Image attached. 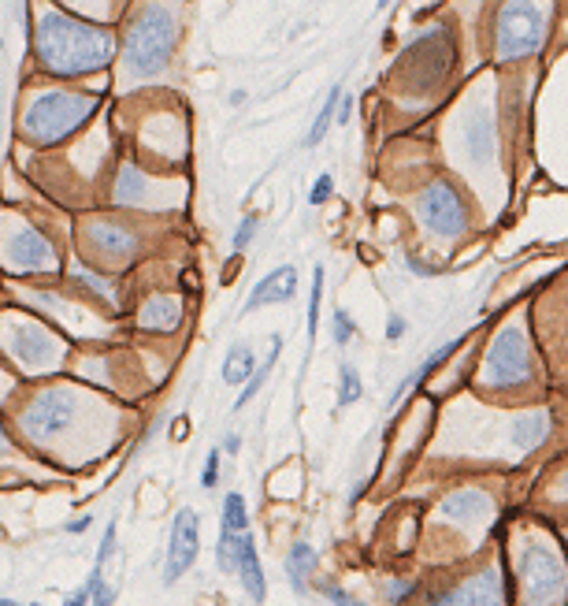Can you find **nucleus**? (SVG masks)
<instances>
[{
  "label": "nucleus",
  "instance_id": "1",
  "mask_svg": "<svg viewBox=\"0 0 568 606\" xmlns=\"http://www.w3.org/2000/svg\"><path fill=\"white\" fill-rule=\"evenodd\" d=\"M34 53L45 71L63 75V79H82V75H97L108 68L116 56V42L108 31L86 23V19L45 8L34 31Z\"/></svg>",
  "mask_w": 568,
  "mask_h": 606
},
{
  "label": "nucleus",
  "instance_id": "2",
  "mask_svg": "<svg viewBox=\"0 0 568 606\" xmlns=\"http://www.w3.org/2000/svg\"><path fill=\"white\" fill-rule=\"evenodd\" d=\"M101 108V93L90 90H45L26 104L23 112V138L37 149H53L71 135H79Z\"/></svg>",
  "mask_w": 568,
  "mask_h": 606
},
{
  "label": "nucleus",
  "instance_id": "3",
  "mask_svg": "<svg viewBox=\"0 0 568 606\" xmlns=\"http://www.w3.org/2000/svg\"><path fill=\"white\" fill-rule=\"evenodd\" d=\"M175 15L164 4H146L130 19L127 37H123V64L135 79H153L167 68L175 53Z\"/></svg>",
  "mask_w": 568,
  "mask_h": 606
},
{
  "label": "nucleus",
  "instance_id": "4",
  "mask_svg": "<svg viewBox=\"0 0 568 606\" xmlns=\"http://www.w3.org/2000/svg\"><path fill=\"white\" fill-rule=\"evenodd\" d=\"M546 4L538 0H506L498 12V34H495V53L501 64H517L532 56L546 37Z\"/></svg>",
  "mask_w": 568,
  "mask_h": 606
},
{
  "label": "nucleus",
  "instance_id": "5",
  "mask_svg": "<svg viewBox=\"0 0 568 606\" xmlns=\"http://www.w3.org/2000/svg\"><path fill=\"white\" fill-rule=\"evenodd\" d=\"M532 380V346L520 324H506L490 343L487 357H483L479 384L487 391H513Z\"/></svg>",
  "mask_w": 568,
  "mask_h": 606
},
{
  "label": "nucleus",
  "instance_id": "6",
  "mask_svg": "<svg viewBox=\"0 0 568 606\" xmlns=\"http://www.w3.org/2000/svg\"><path fill=\"white\" fill-rule=\"evenodd\" d=\"M74 416H79V399H74V391H68V387H42V391L23 405V413H19V428H23L26 439L37 443V447H49L53 439H60V435L71 428Z\"/></svg>",
  "mask_w": 568,
  "mask_h": 606
},
{
  "label": "nucleus",
  "instance_id": "7",
  "mask_svg": "<svg viewBox=\"0 0 568 606\" xmlns=\"http://www.w3.org/2000/svg\"><path fill=\"white\" fill-rule=\"evenodd\" d=\"M0 258H4V268L19 272V276H45V272L60 268L53 239L26 220H12L0 242Z\"/></svg>",
  "mask_w": 568,
  "mask_h": 606
},
{
  "label": "nucleus",
  "instance_id": "8",
  "mask_svg": "<svg viewBox=\"0 0 568 606\" xmlns=\"http://www.w3.org/2000/svg\"><path fill=\"white\" fill-rule=\"evenodd\" d=\"M416 216L439 239H461L468 227V208L450 179H434V183L424 186L420 197H416Z\"/></svg>",
  "mask_w": 568,
  "mask_h": 606
},
{
  "label": "nucleus",
  "instance_id": "9",
  "mask_svg": "<svg viewBox=\"0 0 568 606\" xmlns=\"http://www.w3.org/2000/svg\"><path fill=\"white\" fill-rule=\"evenodd\" d=\"M8 354L26 373H42V368H53L68 357V343L37 320H19V324L8 328Z\"/></svg>",
  "mask_w": 568,
  "mask_h": 606
},
{
  "label": "nucleus",
  "instance_id": "10",
  "mask_svg": "<svg viewBox=\"0 0 568 606\" xmlns=\"http://www.w3.org/2000/svg\"><path fill=\"white\" fill-rule=\"evenodd\" d=\"M520 584H524L528 599L535 603H554L565 595V565L543 547H532L520 558Z\"/></svg>",
  "mask_w": 568,
  "mask_h": 606
},
{
  "label": "nucleus",
  "instance_id": "11",
  "mask_svg": "<svg viewBox=\"0 0 568 606\" xmlns=\"http://www.w3.org/2000/svg\"><path fill=\"white\" fill-rule=\"evenodd\" d=\"M201 554V517L194 510H178L172 521V539H167V565H164V584L183 581L189 565Z\"/></svg>",
  "mask_w": 568,
  "mask_h": 606
},
{
  "label": "nucleus",
  "instance_id": "12",
  "mask_svg": "<svg viewBox=\"0 0 568 606\" xmlns=\"http://www.w3.org/2000/svg\"><path fill=\"white\" fill-rule=\"evenodd\" d=\"M293 295H298V268H293V264H282V268L268 272V276L250 290L242 312L250 317V312H257L264 306H282V301H290Z\"/></svg>",
  "mask_w": 568,
  "mask_h": 606
},
{
  "label": "nucleus",
  "instance_id": "13",
  "mask_svg": "<svg viewBox=\"0 0 568 606\" xmlns=\"http://www.w3.org/2000/svg\"><path fill=\"white\" fill-rule=\"evenodd\" d=\"M93 250L101 253L104 261H127V258H135L138 253V245L141 239L130 227H123L116 220H101V224H93Z\"/></svg>",
  "mask_w": 568,
  "mask_h": 606
},
{
  "label": "nucleus",
  "instance_id": "14",
  "mask_svg": "<svg viewBox=\"0 0 568 606\" xmlns=\"http://www.w3.org/2000/svg\"><path fill=\"white\" fill-rule=\"evenodd\" d=\"M468 335H472V331H465V335H461V339H450V343H442L439 350H431V354H428V362H424L420 368H413V373L405 376L402 384H397V391L391 395V405H402V402L409 399V395L416 391V387H420V384H428V380H431V373H439V368L447 365L450 357L457 354V350L468 343Z\"/></svg>",
  "mask_w": 568,
  "mask_h": 606
},
{
  "label": "nucleus",
  "instance_id": "15",
  "mask_svg": "<svg viewBox=\"0 0 568 606\" xmlns=\"http://www.w3.org/2000/svg\"><path fill=\"white\" fill-rule=\"evenodd\" d=\"M186 309L178 295H153L138 309V328L141 331H175L183 324Z\"/></svg>",
  "mask_w": 568,
  "mask_h": 606
},
{
  "label": "nucleus",
  "instance_id": "16",
  "mask_svg": "<svg viewBox=\"0 0 568 606\" xmlns=\"http://www.w3.org/2000/svg\"><path fill=\"white\" fill-rule=\"evenodd\" d=\"M242 576V588L250 595L253 603H264L268 599V581H264V570H260V554H257V544H253L250 528L242 533V544H239V570Z\"/></svg>",
  "mask_w": 568,
  "mask_h": 606
},
{
  "label": "nucleus",
  "instance_id": "17",
  "mask_svg": "<svg viewBox=\"0 0 568 606\" xmlns=\"http://www.w3.org/2000/svg\"><path fill=\"white\" fill-rule=\"evenodd\" d=\"M501 595L498 570H483L479 576H472L461 588H453L447 595H439V603H495Z\"/></svg>",
  "mask_w": 568,
  "mask_h": 606
},
{
  "label": "nucleus",
  "instance_id": "18",
  "mask_svg": "<svg viewBox=\"0 0 568 606\" xmlns=\"http://www.w3.org/2000/svg\"><path fill=\"white\" fill-rule=\"evenodd\" d=\"M312 570H316V547L305 544V539H298V544L290 547V558H287V576H290L293 588L305 592Z\"/></svg>",
  "mask_w": 568,
  "mask_h": 606
},
{
  "label": "nucleus",
  "instance_id": "19",
  "mask_svg": "<svg viewBox=\"0 0 568 606\" xmlns=\"http://www.w3.org/2000/svg\"><path fill=\"white\" fill-rule=\"evenodd\" d=\"M465 141H468V149H472V157H476V160L495 157V119H490V116H476V119H468V127H465Z\"/></svg>",
  "mask_w": 568,
  "mask_h": 606
},
{
  "label": "nucleus",
  "instance_id": "20",
  "mask_svg": "<svg viewBox=\"0 0 568 606\" xmlns=\"http://www.w3.org/2000/svg\"><path fill=\"white\" fill-rule=\"evenodd\" d=\"M546 432H550V416L546 413H532V416H517L513 424V443L520 450H532L538 443L546 439Z\"/></svg>",
  "mask_w": 568,
  "mask_h": 606
},
{
  "label": "nucleus",
  "instance_id": "21",
  "mask_svg": "<svg viewBox=\"0 0 568 606\" xmlns=\"http://www.w3.org/2000/svg\"><path fill=\"white\" fill-rule=\"evenodd\" d=\"M253 368H257V354L239 343V346H231V354H227V362H223V380L231 387H239L250 380Z\"/></svg>",
  "mask_w": 568,
  "mask_h": 606
},
{
  "label": "nucleus",
  "instance_id": "22",
  "mask_svg": "<svg viewBox=\"0 0 568 606\" xmlns=\"http://www.w3.org/2000/svg\"><path fill=\"white\" fill-rule=\"evenodd\" d=\"M279 350H282V339L276 335V339H271V354L264 357V365H260V368H253V376H250V380H245V391L239 395V402H234V410H245V405H250L253 399H257V391H260L264 384H268L271 368H276Z\"/></svg>",
  "mask_w": 568,
  "mask_h": 606
},
{
  "label": "nucleus",
  "instance_id": "23",
  "mask_svg": "<svg viewBox=\"0 0 568 606\" xmlns=\"http://www.w3.org/2000/svg\"><path fill=\"white\" fill-rule=\"evenodd\" d=\"M338 98H343V87H335L327 93V101H324V108H320V116L312 119V127H309V135H305V146L309 149H316L320 141H324V135H327V127L335 123V108H338Z\"/></svg>",
  "mask_w": 568,
  "mask_h": 606
},
{
  "label": "nucleus",
  "instance_id": "24",
  "mask_svg": "<svg viewBox=\"0 0 568 606\" xmlns=\"http://www.w3.org/2000/svg\"><path fill=\"white\" fill-rule=\"evenodd\" d=\"M242 533H245V528H242ZM242 533H234V528H223L220 525V544H216V565H220V573H234V570H239Z\"/></svg>",
  "mask_w": 568,
  "mask_h": 606
},
{
  "label": "nucleus",
  "instance_id": "25",
  "mask_svg": "<svg viewBox=\"0 0 568 606\" xmlns=\"http://www.w3.org/2000/svg\"><path fill=\"white\" fill-rule=\"evenodd\" d=\"M364 387H361V373H357V365L343 362V380H338V410H346V405L361 402Z\"/></svg>",
  "mask_w": 568,
  "mask_h": 606
},
{
  "label": "nucleus",
  "instance_id": "26",
  "mask_svg": "<svg viewBox=\"0 0 568 606\" xmlns=\"http://www.w3.org/2000/svg\"><path fill=\"white\" fill-rule=\"evenodd\" d=\"M223 528H234V533H242V528H250V510H245V499L239 491H231V495L223 499V517H220Z\"/></svg>",
  "mask_w": 568,
  "mask_h": 606
},
{
  "label": "nucleus",
  "instance_id": "27",
  "mask_svg": "<svg viewBox=\"0 0 568 606\" xmlns=\"http://www.w3.org/2000/svg\"><path fill=\"white\" fill-rule=\"evenodd\" d=\"M331 328H335V343H338V346H349V343H353L357 324H353V317H349V312H346L343 306L331 312Z\"/></svg>",
  "mask_w": 568,
  "mask_h": 606
},
{
  "label": "nucleus",
  "instance_id": "28",
  "mask_svg": "<svg viewBox=\"0 0 568 606\" xmlns=\"http://www.w3.org/2000/svg\"><path fill=\"white\" fill-rule=\"evenodd\" d=\"M320 301H324V268H316V276H312V298H309V339H312V343H316Z\"/></svg>",
  "mask_w": 568,
  "mask_h": 606
},
{
  "label": "nucleus",
  "instance_id": "29",
  "mask_svg": "<svg viewBox=\"0 0 568 606\" xmlns=\"http://www.w3.org/2000/svg\"><path fill=\"white\" fill-rule=\"evenodd\" d=\"M86 595H90V603H97V606H112V603H116V588H112V584H104L101 573H90Z\"/></svg>",
  "mask_w": 568,
  "mask_h": 606
},
{
  "label": "nucleus",
  "instance_id": "30",
  "mask_svg": "<svg viewBox=\"0 0 568 606\" xmlns=\"http://www.w3.org/2000/svg\"><path fill=\"white\" fill-rule=\"evenodd\" d=\"M112 551H116V521L108 525V533H104L101 547H97V562H93V573H104V565H108Z\"/></svg>",
  "mask_w": 568,
  "mask_h": 606
},
{
  "label": "nucleus",
  "instance_id": "31",
  "mask_svg": "<svg viewBox=\"0 0 568 606\" xmlns=\"http://www.w3.org/2000/svg\"><path fill=\"white\" fill-rule=\"evenodd\" d=\"M331 194H335V175H320L316 186L309 191V202H312V205H327Z\"/></svg>",
  "mask_w": 568,
  "mask_h": 606
},
{
  "label": "nucleus",
  "instance_id": "32",
  "mask_svg": "<svg viewBox=\"0 0 568 606\" xmlns=\"http://www.w3.org/2000/svg\"><path fill=\"white\" fill-rule=\"evenodd\" d=\"M216 484H220V450L208 454L205 472H201V488H205V491H212Z\"/></svg>",
  "mask_w": 568,
  "mask_h": 606
},
{
  "label": "nucleus",
  "instance_id": "33",
  "mask_svg": "<svg viewBox=\"0 0 568 606\" xmlns=\"http://www.w3.org/2000/svg\"><path fill=\"white\" fill-rule=\"evenodd\" d=\"M253 235H257V216H245V220H242V227H239V231H234V250H245V245H250L253 242Z\"/></svg>",
  "mask_w": 568,
  "mask_h": 606
},
{
  "label": "nucleus",
  "instance_id": "34",
  "mask_svg": "<svg viewBox=\"0 0 568 606\" xmlns=\"http://www.w3.org/2000/svg\"><path fill=\"white\" fill-rule=\"evenodd\" d=\"M74 276H79L82 283H86V287H90V290H97V295H101L104 301H108V298H112V283H108V279H104V276H93V272H74Z\"/></svg>",
  "mask_w": 568,
  "mask_h": 606
},
{
  "label": "nucleus",
  "instance_id": "35",
  "mask_svg": "<svg viewBox=\"0 0 568 606\" xmlns=\"http://www.w3.org/2000/svg\"><path fill=\"white\" fill-rule=\"evenodd\" d=\"M413 588H416L413 581H394V584H391V588H386V592H391V603H402V599H409V595H413Z\"/></svg>",
  "mask_w": 568,
  "mask_h": 606
},
{
  "label": "nucleus",
  "instance_id": "36",
  "mask_svg": "<svg viewBox=\"0 0 568 606\" xmlns=\"http://www.w3.org/2000/svg\"><path fill=\"white\" fill-rule=\"evenodd\" d=\"M405 328H409V324H405L402 317H391V324H386V339H391V343H397V339L405 335Z\"/></svg>",
  "mask_w": 568,
  "mask_h": 606
},
{
  "label": "nucleus",
  "instance_id": "37",
  "mask_svg": "<svg viewBox=\"0 0 568 606\" xmlns=\"http://www.w3.org/2000/svg\"><path fill=\"white\" fill-rule=\"evenodd\" d=\"M327 603H346V606H357V599L343 588H327Z\"/></svg>",
  "mask_w": 568,
  "mask_h": 606
},
{
  "label": "nucleus",
  "instance_id": "38",
  "mask_svg": "<svg viewBox=\"0 0 568 606\" xmlns=\"http://www.w3.org/2000/svg\"><path fill=\"white\" fill-rule=\"evenodd\" d=\"M223 450H227V454H231V458H234V454L242 450V439H239V435H234V432L227 435V439H223Z\"/></svg>",
  "mask_w": 568,
  "mask_h": 606
},
{
  "label": "nucleus",
  "instance_id": "39",
  "mask_svg": "<svg viewBox=\"0 0 568 606\" xmlns=\"http://www.w3.org/2000/svg\"><path fill=\"white\" fill-rule=\"evenodd\" d=\"M63 603H68V606H82V603H90V595H86V588H79L74 595H68Z\"/></svg>",
  "mask_w": 568,
  "mask_h": 606
},
{
  "label": "nucleus",
  "instance_id": "40",
  "mask_svg": "<svg viewBox=\"0 0 568 606\" xmlns=\"http://www.w3.org/2000/svg\"><path fill=\"white\" fill-rule=\"evenodd\" d=\"M90 528V517H79V521H68V533H86Z\"/></svg>",
  "mask_w": 568,
  "mask_h": 606
},
{
  "label": "nucleus",
  "instance_id": "41",
  "mask_svg": "<svg viewBox=\"0 0 568 606\" xmlns=\"http://www.w3.org/2000/svg\"><path fill=\"white\" fill-rule=\"evenodd\" d=\"M409 264H413L416 276H434V268H428V264H420V261H413V258H409Z\"/></svg>",
  "mask_w": 568,
  "mask_h": 606
},
{
  "label": "nucleus",
  "instance_id": "42",
  "mask_svg": "<svg viewBox=\"0 0 568 606\" xmlns=\"http://www.w3.org/2000/svg\"><path fill=\"white\" fill-rule=\"evenodd\" d=\"M8 454V435H4V424H0V458Z\"/></svg>",
  "mask_w": 568,
  "mask_h": 606
},
{
  "label": "nucleus",
  "instance_id": "43",
  "mask_svg": "<svg viewBox=\"0 0 568 606\" xmlns=\"http://www.w3.org/2000/svg\"><path fill=\"white\" fill-rule=\"evenodd\" d=\"M379 8H391V0H379Z\"/></svg>",
  "mask_w": 568,
  "mask_h": 606
}]
</instances>
